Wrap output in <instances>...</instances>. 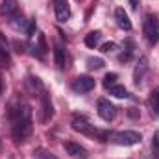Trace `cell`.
Returning <instances> with one entry per match:
<instances>
[{
	"label": "cell",
	"mask_w": 159,
	"mask_h": 159,
	"mask_svg": "<svg viewBox=\"0 0 159 159\" xmlns=\"http://www.w3.org/2000/svg\"><path fill=\"white\" fill-rule=\"evenodd\" d=\"M119 59H120V61H129V59H131V52H126V54H120V56H119Z\"/></svg>",
	"instance_id": "4316f807"
},
{
	"label": "cell",
	"mask_w": 159,
	"mask_h": 159,
	"mask_svg": "<svg viewBox=\"0 0 159 159\" xmlns=\"http://www.w3.org/2000/svg\"><path fill=\"white\" fill-rule=\"evenodd\" d=\"M87 65H89V69H94L96 70V69H102L104 67V61L100 57H89L87 59Z\"/></svg>",
	"instance_id": "603a6c76"
},
{
	"label": "cell",
	"mask_w": 159,
	"mask_h": 159,
	"mask_svg": "<svg viewBox=\"0 0 159 159\" xmlns=\"http://www.w3.org/2000/svg\"><path fill=\"white\" fill-rule=\"evenodd\" d=\"M54 13L59 22H65L70 19V6L67 0H54Z\"/></svg>",
	"instance_id": "5b68a950"
},
{
	"label": "cell",
	"mask_w": 159,
	"mask_h": 159,
	"mask_svg": "<svg viewBox=\"0 0 159 159\" xmlns=\"http://www.w3.org/2000/svg\"><path fill=\"white\" fill-rule=\"evenodd\" d=\"M41 111H43V115H41V122H48V120L52 119V115H54L52 102H50V94H48L46 91L41 93Z\"/></svg>",
	"instance_id": "52a82bcc"
},
{
	"label": "cell",
	"mask_w": 159,
	"mask_h": 159,
	"mask_svg": "<svg viewBox=\"0 0 159 159\" xmlns=\"http://www.w3.org/2000/svg\"><path fill=\"white\" fill-rule=\"evenodd\" d=\"M115 20H117L119 28L126 30V32H129V30H131V20H129L128 13H126L122 7H117V9H115Z\"/></svg>",
	"instance_id": "30bf717a"
},
{
	"label": "cell",
	"mask_w": 159,
	"mask_h": 159,
	"mask_svg": "<svg viewBox=\"0 0 159 159\" xmlns=\"http://www.w3.org/2000/svg\"><path fill=\"white\" fill-rule=\"evenodd\" d=\"M78 2H81V0H78Z\"/></svg>",
	"instance_id": "4dcf8cb0"
},
{
	"label": "cell",
	"mask_w": 159,
	"mask_h": 159,
	"mask_svg": "<svg viewBox=\"0 0 159 159\" xmlns=\"http://www.w3.org/2000/svg\"><path fill=\"white\" fill-rule=\"evenodd\" d=\"M56 65H57V69H61V70L67 67V52H65L61 46L56 48Z\"/></svg>",
	"instance_id": "9a60e30c"
},
{
	"label": "cell",
	"mask_w": 159,
	"mask_h": 159,
	"mask_svg": "<svg viewBox=\"0 0 159 159\" xmlns=\"http://www.w3.org/2000/svg\"><path fill=\"white\" fill-rule=\"evenodd\" d=\"M39 57H43L48 50V44H46V39H44V34H37V46H35Z\"/></svg>",
	"instance_id": "2e32d148"
},
{
	"label": "cell",
	"mask_w": 159,
	"mask_h": 159,
	"mask_svg": "<svg viewBox=\"0 0 159 159\" xmlns=\"http://www.w3.org/2000/svg\"><path fill=\"white\" fill-rule=\"evenodd\" d=\"M98 115H100L102 120L111 122V120L115 119V115H117V107H115L107 98H100V100H98Z\"/></svg>",
	"instance_id": "3957f363"
},
{
	"label": "cell",
	"mask_w": 159,
	"mask_h": 159,
	"mask_svg": "<svg viewBox=\"0 0 159 159\" xmlns=\"http://www.w3.org/2000/svg\"><path fill=\"white\" fill-rule=\"evenodd\" d=\"M0 93H2V78H0Z\"/></svg>",
	"instance_id": "f546056e"
},
{
	"label": "cell",
	"mask_w": 159,
	"mask_h": 159,
	"mask_svg": "<svg viewBox=\"0 0 159 159\" xmlns=\"http://www.w3.org/2000/svg\"><path fill=\"white\" fill-rule=\"evenodd\" d=\"M117 80H119V76H117L115 72H109V74H106V76H104V87H106V89H109V87L117 85Z\"/></svg>",
	"instance_id": "ffe728a7"
},
{
	"label": "cell",
	"mask_w": 159,
	"mask_h": 159,
	"mask_svg": "<svg viewBox=\"0 0 159 159\" xmlns=\"http://www.w3.org/2000/svg\"><path fill=\"white\" fill-rule=\"evenodd\" d=\"M94 85H96L94 78H91V76H78L76 81H74V91L76 93H89V91L94 89Z\"/></svg>",
	"instance_id": "ba28073f"
},
{
	"label": "cell",
	"mask_w": 159,
	"mask_h": 159,
	"mask_svg": "<svg viewBox=\"0 0 159 159\" xmlns=\"http://www.w3.org/2000/svg\"><path fill=\"white\" fill-rule=\"evenodd\" d=\"M72 129L78 131V133H83V135H93V131H94L93 124L85 119V117H80V115H76L72 119Z\"/></svg>",
	"instance_id": "8992f818"
},
{
	"label": "cell",
	"mask_w": 159,
	"mask_h": 159,
	"mask_svg": "<svg viewBox=\"0 0 159 159\" xmlns=\"http://www.w3.org/2000/svg\"><path fill=\"white\" fill-rule=\"evenodd\" d=\"M117 48H119V46H117V43H113V41L102 44V52H104V54H109V52H113V50H117Z\"/></svg>",
	"instance_id": "d4e9b609"
},
{
	"label": "cell",
	"mask_w": 159,
	"mask_h": 159,
	"mask_svg": "<svg viewBox=\"0 0 159 159\" xmlns=\"http://www.w3.org/2000/svg\"><path fill=\"white\" fill-rule=\"evenodd\" d=\"M9 119H11V133L15 143H22L30 133H32V109L26 104H15L9 109Z\"/></svg>",
	"instance_id": "6da1fadb"
},
{
	"label": "cell",
	"mask_w": 159,
	"mask_h": 159,
	"mask_svg": "<svg viewBox=\"0 0 159 159\" xmlns=\"http://www.w3.org/2000/svg\"><path fill=\"white\" fill-rule=\"evenodd\" d=\"M7 63H9V56H7V52H6L4 48H0V65L6 67Z\"/></svg>",
	"instance_id": "484cf974"
},
{
	"label": "cell",
	"mask_w": 159,
	"mask_h": 159,
	"mask_svg": "<svg viewBox=\"0 0 159 159\" xmlns=\"http://www.w3.org/2000/svg\"><path fill=\"white\" fill-rule=\"evenodd\" d=\"M35 28H37V24H35V19H30V20H28V28H26V35H28V37H34V34H35Z\"/></svg>",
	"instance_id": "cb8c5ba5"
},
{
	"label": "cell",
	"mask_w": 159,
	"mask_h": 159,
	"mask_svg": "<svg viewBox=\"0 0 159 159\" xmlns=\"http://www.w3.org/2000/svg\"><path fill=\"white\" fill-rule=\"evenodd\" d=\"M11 26H13L15 30H19V28H24V26H26V20H24V17H22V15L19 17V13H17V15H13V17H11Z\"/></svg>",
	"instance_id": "44dd1931"
},
{
	"label": "cell",
	"mask_w": 159,
	"mask_h": 159,
	"mask_svg": "<svg viewBox=\"0 0 159 159\" xmlns=\"http://www.w3.org/2000/svg\"><path fill=\"white\" fill-rule=\"evenodd\" d=\"M34 157L35 159H57L54 154H50V152L44 150V148H37V150L34 152Z\"/></svg>",
	"instance_id": "d6986e66"
},
{
	"label": "cell",
	"mask_w": 159,
	"mask_h": 159,
	"mask_svg": "<svg viewBox=\"0 0 159 159\" xmlns=\"http://www.w3.org/2000/svg\"><path fill=\"white\" fill-rule=\"evenodd\" d=\"M109 93L113 94V96H117V98H126L128 96V89L124 87V85H113V87H109Z\"/></svg>",
	"instance_id": "ac0fdd59"
},
{
	"label": "cell",
	"mask_w": 159,
	"mask_h": 159,
	"mask_svg": "<svg viewBox=\"0 0 159 159\" xmlns=\"http://www.w3.org/2000/svg\"><path fill=\"white\" fill-rule=\"evenodd\" d=\"M0 13L6 15V17H13L19 13V6H17V0H2V6H0Z\"/></svg>",
	"instance_id": "8fae6325"
},
{
	"label": "cell",
	"mask_w": 159,
	"mask_h": 159,
	"mask_svg": "<svg viewBox=\"0 0 159 159\" xmlns=\"http://www.w3.org/2000/svg\"><path fill=\"white\" fill-rule=\"evenodd\" d=\"M141 133L137 131H120V133H115V143L117 144H122V146H133V144H139L141 143Z\"/></svg>",
	"instance_id": "277c9868"
},
{
	"label": "cell",
	"mask_w": 159,
	"mask_h": 159,
	"mask_svg": "<svg viewBox=\"0 0 159 159\" xmlns=\"http://www.w3.org/2000/svg\"><path fill=\"white\" fill-rule=\"evenodd\" d=\"M63 148H65V152L69 154V156H72V157H87V150L83 148V146H80L78 143H72V141H67V143H63Z\"/></svg>",
	"instance_id": "9c48e42d"
},
{
	"label": "cell",
	"mask_w": 159,
	"mask_h": 159,
	"mask_svg": "<svg viewBox=\"0 0 159 159\" xmlns=\"http://www.w3.org/2000/svg\"><path fill=\"white\" fill-rule=\"evenodd\" d=\"M128 115L129 117H139V111H135V107H129L128 109Z\"/></svg>",
	"instance_id": "83f0119b"
},
{
	"label": "cell",
	"mask_w": 159,
	"mask_h": 159,
	"mask_svg": "<svg viewBox=\"0 0 159 159\" xmlns=\"http://www.w3.org/2000/svg\"><path fill=\"white\" fill-rule=\"evenodd\" d=\"M26 83H28V89H30L32 94H37V93H43L44 91L43 89V83H41V80L37 76H30V78L26 80Z\"/></svg>",
	"instance_id": "5bb4252c"
},
{
	"label": "cell",
	"mask_w": 159,
	"mask_h": 159,
	"mask_svg": "<svg viewBox=\"0 0 159 159\" xmlns=\"http://www.w3.org/2000/svg\"><path fill=\"white\" fill-rule=\"evenodd\" d=\"M148 104H150L152 115H154V117H159V89H154V91L150 93V100H148Z\"/></svg>",
	"instance_id": "4fadbf2b"
},
{
	"label": "cell",
	"mask_w": 159,
	"mask_h": 159,
	"mask_svg": "<svg viewBox=\"0 0 159 159\" xmlns=\"http://www.w3.org/2000/svg\"><path fill=\"white\" fill-rule=\"evenodd\" d=\"M129 4H131V7H133V9H137V6H139V0H129Z\"/></svg>",
	"instance_id": "f1b7e54d"
},
{
	"label": "cell",
	"mask_w": 159,
	"mask_h": 159,
	"mask_svg": "<svg viewBox=\"0 0 159 159\" xmlns=\"http://www.w3.org/2000/svg\"><path fill=\"white\" fill-rule=\"evenodd\" d=\"M146 70H148V59H146V57H141V59H139V65H137V69H135V74H133L135 83H141V80H143V76H144Z\"/></svg>",
	"instance_id": "7c38bea8"
},
{
	"label": "cell",
	"mask_w": 159,
	"mask_h": 159,
	"mask_svg": "<svg viewBox=\"0 0 159 159\" xmlns=\"http://www.w3.org/2000/svg\"><path fill=\"white\" fill-rule=\"evenodd\" d=\"M152 156L154 159H159V131H156L154 141H152Z\"/></svg>",
	"instance_id": "7402d4cb"
},
{
	"label": "cell",
	"mask_w": 159,
	"mask_h": 159,
	"mask_svg": "<svg viewBox=\"0 0 159 159\" xmlns=\"http://www.w3.org/2000/svg\"><path fill=\"white\" fill-rule=\"evenodd\" d=\"M143 32H144V37L150 44H157L159 43V19L156 15H146L144 17Z\"/></svg>",
	"instance_id": "7a4b0ae2"
},
{
	"label": "cell",
	"mask_w": 159,
	"mask_h": 159,
	"mask_svg": "<svg viewBox=\"0 0 159 159\" xmlns=\"http://www.w3.org/2000/svg\"><path fill=\"white\" fill-rule=\"evenodd\" d=\"M98 41H100V32H89V34L85 35V46L94 48V46L98 44Z\"/></svg>",
	"instance_id": "e0dca14e"
}]
</instances>
